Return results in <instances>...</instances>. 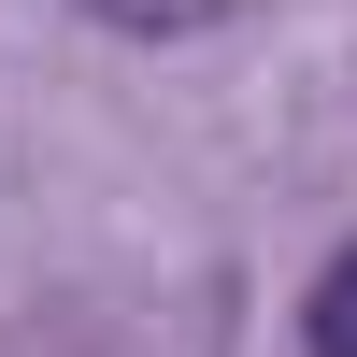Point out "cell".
Returning <instances> with one entry per match:
<instances>
[{
    "instance_id": "obj_1",
    "label": "cell",
    "mask_w": 357,
    "mask_h": 357,
    "mask_svg": "<svg viewBox=\"0 0 357 357\" xmlns=\"http://www.w3.org/2000/svg\"><path fill=\"white\" fill-rule=\"evenodd\" d=\"M301 343H314V357H357V243L329 257V272H314V301H301Z\"/></svg>"
}]
</instances>
